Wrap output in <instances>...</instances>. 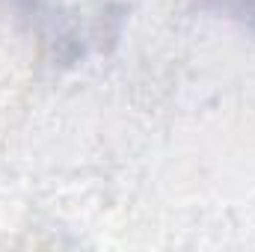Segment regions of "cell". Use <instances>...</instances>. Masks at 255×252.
<instances>
[{
  "label": "cell",
  "mask_w": 255,
  "mask_h": 252,
  "mask_svg": "<svg viewBox=\"0 0 255 252\" xmlns=\"http://www.w3.org/2000/svg\"><path fill=\"white\" fill-rule=\"evenodd\" d=\"M208 3L241 24H255V0H208Z\"/></svg>",
  "instance_id": "6da1fadb"
}]
</instances>
